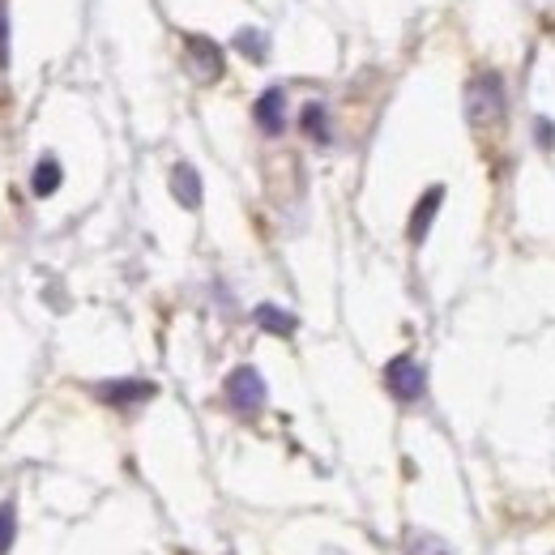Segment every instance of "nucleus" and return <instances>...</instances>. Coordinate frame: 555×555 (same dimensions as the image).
Here are the masks:
<instances>
[{
    "instance_id": "nucleus-12",
    "label": "nucleus",
    "mask_w": 555,
    "mask_h": 555,
    "mask_svg": "<svg viewBox=\"0 0 555 555\" xmlns=\"http://www.w3.org/2000/svg\"><path fill=\"white\" fill-rule=\"evenodd\" d=\"M304 129H308L316 141L329 137V133H325V107H321V103H308V107H304Z\"/></svg>"
},
{
    "instance_id": "nucleus-5",
    "label": "nucleus",
    "mask_w": 555,
    "mask_h": 555,
    "mask_svg": "<svg viewBox=\"0 0 555 555\" xmlns=\"http://www.w3.org/2000/svg\"><path fill=\"white\" fill-rule=\"evenodd\" d=\"M154 385L150 380H107V385H99V398L107 406H133V402H150L154 398Z\"/></svg>"
},
{
    "instance_id": "nucleus-13",
    "label": "nucleus",
    "mask_w": 555,
    "mask_h": 555,
    "mask_svg": "<svg viewBox=\"0 0 555 555\" xmlns=\"http://www.w3.org/2000/svg\"><path fill=\"white\" fill-rule=\"evenodd\" d=\"M244 47V56H252V60H265V39L261 35H252V30H240V39H235Z\"/></svg>"
},
{
    "instance_id": "nucleus-7",
    "label": "nucleus",
    "mask_w": 555,
    "mask_h": 555,
    "mask_svg": "<svg viewBox=\"0 0 555 555\" xmlns=\"http://www.w3.org/2000/svg\"><path fill=\"white\" fill-rule=\"evenodd\" d=\"M188 60H193L197 77H205V82H214V77L222 73V52L201 35H188Z\"/></svg>"
},
{
    "instance_id": "nucleus-2",
    "label": "nucleus",
    "mask_w": 555,
    "mask_h": 555,
    "mask_svg": "<svg viewBox=\"0 0 555 555\" xmlns=\"http://www.w3.org/2000/svg\"><path fill=\"white\" fill-rule=\"evenodd\" d=\"M227 402L240 410V415H257L265 406V380L252 363H240V368L227 376Z\"/></svg>"
},
{
    "instance_id": "nucleus-15",
    "label": "nucleus",
    "mask_w": 555,
    "mask_h": 555,
    "mask_svg": "<svg viewBox=\"0 0 555 555\" xmlns=\"http://www.w3.org/2000/svg\"><path fill=\"white\" fill-rule=\"evenodd\" d=\"M538 141H543L547 150L555 146V129H551V120H538Z\"/></svg>"
},
{
    "instance_id": "nucleus-1",
    "label": "nucleus",
    "mask_w": 555,
    "mask_h": 555,
    "mask_svg": "<svg viewBox=\"0 0 555 555\" xmlns=\"http://www.w3.org/2000/svg\"><path fill=\"white\" fill-rule=\"evenodd\" d=\"M504 111H509V94H504V77L500 73H479L466 86V116L479 133L504 124Z\"/></svg>"
},
{
    "instance_id": "nucleus-4",
    "label": "nucleus",
    "mask_w": 555,
    "mask_h": 555,
    "mask_svg": "<svg viewBox=\"0 0 555 555\" xmlns=\"http://www.w3.org/2000/svg\"><path fill=\"white\" fill-rule=\"evenodd\" d=\"M440 205H444V184H432V188H427V193L419 197L415 214H410V244H423V240H427V231H432Z\"/></svg>"
},
{
    "instance_id": "nucleus-14",
    "label": "nucleus",
    "mask_w": 555,
    "mask_h": 555,
    "mask_svg": "<svg viewBox=\"0 0 555 555\" xmlns=\"http://www.w3.org/2000/svg\"><path fill=\"white\" fill-rule=\"evenodd\" d=\"M9 60V30H5V9H0V65Z\"/></svg>"
},
{
    "instance_id": "nucleus-6",
    "label": "nucleus",
    "mask_w": 555,
    "mask_h": 555,
    "mask_svg": "<svg viewBox=\"0 0 555 555\" xmlns=\"http://www.w3.org/2000/svg\"><path fill=\"white\" fill-rule=\"evenodd\" d=\"M252 116H257V124L265 133H282V124H287V94H282L278 86L265 90L257 99V107H252Z\"/></svg>"
},
{
    "instance_id": "nucleus-3",
    "label": "nucleus",
    "mask_w": 555,
    "mask_h": 555,
    "mask_svg": "<svg viewBox=\"0 0 555 555\" xmlns=\"http://www.w3.org/2000/svg\"><path fill=\"white\" fill-rule=\"evenodd\" d=\"M385 385L398 402H419L427 389V372H423V363H415L410 355H398V359H389V368H385Z\"/></svg>"
},
{
    "instance_id": "nucleus-10",
    "label": "nucleus",
    "mask_w": 555,
    "mask_h": 555,
    "mask_svg": "<svg viewBox=\"0 0 555 555\" xmlns=\"http://www.w3.org/2000/svg\"><path fill=\"white\" fill-rule=\"evenodd\" d=\"M60 180H65V171H60L56 158H39V167H35V197H52Z\"/></svg>"
},
{
    "instance_id": "nucleus-9",
    "label": "nucleus",
    "mask_w": 555,
    "mask_h": 555,
    "mask_svg": "<svg viewBox=\"0 0 555 555\" xmlns=\"http://www.w3.org/2000/svg\"><path fill=\"white\" fill-rule=\"evenodd\" d=\"M252 316H257V325L265 329V333H274V338H291V333H295V316L291 312H282L278 304H261L257 312H252Z\"/></svg>"
},
{
    "instance_id": "nucleus-8",
    "label": "nucleus",
    "mask_w": 555,
    "mask_h": 555,
    "mask_svg": "<svg viewBox=\"0 0 555 555\" xmlns=\"http://www.w3.org/2000/svg\"><path fill=\"white\" fill-rule=\"evenodd\" d=\"M171 193H176V201L184 205V210H197L201 205V176L188 163H180L176 171H171Z\"/></svg>"
},
{
    "instance_id": "nucleus-11",
    "label": "nucleus",
    "mask_w": 555,
    "mask_h": 555,
    "mask_svg": "<svg viewBox=\"0 0 555 555\" xmlns=\"http://www.w3.org/2000/svg\"><path fill=\"white\" fill-rule=\"evenodd\" d=\"M13 538H18V504L0 500V555L13 551Z\"/></svg>"
}]
</instances>
